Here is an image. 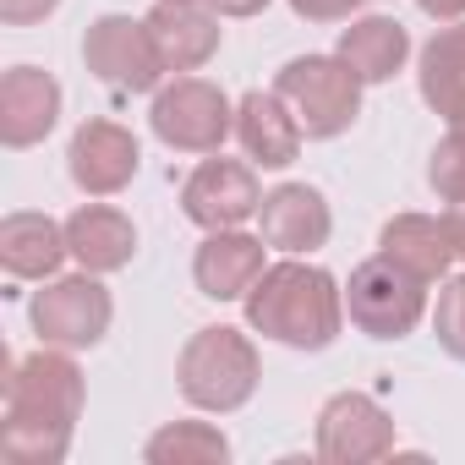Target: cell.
<instances>
[{
	"instance_id": "obj_23",
	"label": "cell",
	"mask_w": 465,
	"mask_h": 465,
	"mask_svg": "<svg viewBox=\"0 0 465 465\" xmlns=\"http://www.w3.org/2000/svg\"><path fill=\"white\" fill-rule=\"evenodd\" d=\"M427 186L438 203H465V126H449V137L427 153Z\"/></svg>"
},
{
	"instance_id": "obj_25",
	"label": "cell",
	"mask_w": 465,
	"mask_h": 465,
	"mask_svg": "<svg viewBox=\"0 0 465 465\" xmlns=\"http://www.w3.org/2000/svg\"><path fill=\"white\" fill-rule=\"evenodd\" d=\"M291 12L302 23H351L361 12V0H291Z\"/></svg>"
},
{
	"instance_id": "obj_15",
	"label": "cell",
	"mask_w": 465,
	"mask_h": 465,
	"mask_svg": "<svg viewBox=\"0 0 465 465\" xmlns=\"http://www.w3.org/2000/svg\"><path fill=\"white\" fill-rule=\"evenodd\" d=\"M236 143L258 170H291L302 159L307 132L274 88H252V94L236 99Z\"/></svg>"
},
{
	"instance_id": "obj_7",
	"label": "cell",
	"mask_w": 465,
	"mask_h": 465,
	"mask_svg": "<svg viewBox=\"0 0 465 465\" xmlns=\"http://www.w3.org/2000/svg\"><path fill=\"white\" fill-rule=\"evenodd\" d=\"M83 66L110 88V94H159L164 88V55L153 45L148 17L104 12L83 34Z\"/></svg>"
},
{
	"instance_id": "obj_22",
	"label": "cell",
	"mask_w": 465,
	"mask_h": 465,
	"mask_svg": "<svg viewBox=\"0 0 465 465\" xmlns=\"http://www.w3.org/2000/svg\"><path fill=\"white\" fill-rule=\"evenodd\" d=\"M148 465H224L230 460V438L213 421H164L148 443H143Z\"/></svg>"
},
{
	"instance_id": "obj_1",
	"label": "cell",
	"mask_w": 465,
	"mask_h": 465,
	"mask_svg": "<svg viewBox=\"0 0 465 465\" xmlns=\"http://www.w3.org/2000/svg\"><path fill=\"white\" fill-rule=\"evenodd\" d=\"M83 367L61 345H39L6 372V411H0V454L12 465H61L83 421Z\"/></svg>"
},
{
	"instance_id": "obj_10",
	"label": "cell",
	"mask_w": 465,
	"mask_h": 465,
	"mask_svg": "<svg viewBox=\"0 0 465 465\" xmlns=\"http://www.w3.org/2000/svg\"><path fill=\"white\" fill-rule=\"evenodd\" d=\"M400 432H394V416L361 394V389H340L323 400L318 411V460L329 465H367V460H383L394 454Z\"/></svg>"
},
{
	"instance_id": "obj_27",
	"label": "cell",
	"mask_w": 465,
	"mask_h": 465,
	"mask_svg": "<svg viewBox=\"0 0 465 465\" xmlns=\"http://www.w3.org/2000/svg\"><path fill=\"white\" fill-rule=\"evenodd\" d=\"M416 12L432 23H465V0H416Z\"/></svg>"
},
{
	"instance_id": "obj_13",
	"label": "cell",
	"mask_w": 465,
	"mask_h": 465,
	"mask_svg": "<svg viewBox=\"0 0 465 465\" xmlns=\"http://www.w3.org/2000/svg\"><path fill=\"white\" fill-rule=\"evenodd\" d=\"M269 269V242L247 236V230H208L197 258H192V280L208 302H247V291L263 280Z\"/></svg>"
},
{
	"instance_id": "obj_17",
	"label": "cell",
	"mask_w": 465,
	"mask_h": 465,
	"mask_svg": "<svg viewBox=\"0 0 465 465\" xmlns=\"http://www.w3.org/2000/svg\"><path fill=\"white\" fill-rule=\"evenodd\" d=\"M72 258L66 224L39 213V208H12L0 219V269L12 280H55L61 263Z\"/></svg>"
},
{
	"instance_id": "obj_3",
	"label": "cell",
	"mask_w": 465,
	"mask_h": 465,
	"mask_svg": "<svg viewBox=\"0 0 465 465\" xmlns=\"http://www.w3.org/2000/svg\"><path fill=\"white\" fill-rule=\"evenodd\" d=\"M263 383V356L252 345V334L230 329V323H208L197 329L181 356H175V389L186 405L208 411V416H230L242 411Z\"/></svg>"
},
{
	"instance_id": "obj_4",
	"label": "cell",
	"mask_w": 465,
	"mask_h": 465,
	"mask_svg": "<svg viewBox=\"0 0 465 465\" xmlns=\"http://www.w3.org/2000/svg\"><path fill=\"white\" fill-rule=\"evenodd\" d=\"M361 77L340 61V55H296V61H285L280 66V77H274V94L296 110V121H302V132L312 137V143H334V137H345L351 126H356V115H361Z\"/></svg>"
},
{
	"instance_id": "obj_20",
	"label": "cell",
	"mask_w": 465,
	"mask_h": 465,
	"mask_svg": "<svg viewBox=\"0 0 465 465\" xmlns=\"http://www.w3.org/2000/svg\"><path fill=\"white\" fill-rule=\"evenodd\" d=\"M416 88L432 115H443L449 126H465V23H449L421 45Z\"/></svg>"
},
{
	"instance_id": "obj_18",
	"label": "cell",
	"mask_w": 465,
	"mask_h": 465,
	"mask_svg": "<svg viewBox=\"0 0 465 465\" xmlns=\"http://www.w3.org/2000/svg\"><path fill=\"white\" fill-rule=\"evenodd\" d=\"M66 247L88 274H121L137 258V224L110 203H83L66 213Z\"/></svg>"
},
{
	"instance_id": "obj_16",
	"label": "cell",
	"mask_w": 465,
	"mask_h": 465,
	"mask_svg": "<svg viewBox=\"0 0 465 465\" xmlns=\"http://www.w3.org/2000/svg\"><path fill=\"white\" fill-rule=\"evenodd\" d=\"M148 28H153V45L170 72H203L224 45L219 12L208 0H153Z\"/></svg>"
},
{
	"instance_id": "obj_5",
	"label": "cell",
	"mask_w": 465,
	"mask_h": 465,
	"mask_svg": "<svg viewBox=\"0 0 465 465\" xmlns=\"http://www.w3.org/2000/svg\"><path fill=\"white\" fill-rule=\"evenodd\" d=\"M345 318L367 340H405L427 318V280L411 274L405 263H394L389 252H378V258H367V263L351 269Z\"/></svg>"
},
{
	"instance_id": "obj_2",
	"label": "cell",
	"mask_w": 465,
	"mask_h": 465,
	"mask_svg": "<svg viewBox=\"0 0 465 465\" xmlns=\"http://www.w3.org/2000/svg\"><path fill=\"white\" fill-rule=\"evenodd\" d=\"M247 323L285 351L318 356L345 329V291L329 269L307 258H285V263H269L263 280L247 291Z\"/></svg>"
},
{
	"instance_id": "obj_9",
	"label": "cell",
	"mask_w": 465,
	"mask_h": 465,
	"mask_svg": "<svg viewBox=\"0 0 465 465\" xmlns=\"http://www.w3.org/2000/svg\"><path fill=\"white\" fill-rule=\"evenodd\" d=\"M263 208V186H258V164L252 159H203L186 181H181V213L197 230H236Z\"/></svg>"
},
{
	"instance_id": "obj_24",
	"label": "cell",
	"mask_w": 465,
	"mask_h": 465,
	"mask_svg": "<svg viewBox=\"0 0 465 465\" xmlns=\"http://www.w3.org/2000/svg\"><path fill=\"white\" fill-rule=\"evenodd\" d=\"M432 340H438L454 361H465V274H454V280L438 285V302H432Z\"/></svg>"
},
{
	"instance_id": "obj_21",
	"label": "cell",
	"mask_w": 465,
	"mask_h": 465,
	"mask_svg": "<svg viewBox=\"0 0 465 465\" xmlns=\"http://www.w3.org/2000/svg\"><path fill=\"white\" fill-rule=\"evenodd\" d=\"M334 55L372 88V83H394L411 61V34L400 17H356L351 28H340Z\"/></svg>"
},
{
	"instance_id": "obj_12",
	"label": "cell",
	"mask_w": 465,
	"mask_h": 465,
	"mask_svg": "<svg viewBox=\"0 0 465 465\" xmlns=\"http://www.w3.org/2000/svg\"><path fill=\"white\" fill-rule=\"evenodd\" d=\"M258 236L285 252V258H312L318 247H329L334 236V208L318 186L307 181H285L274 192H263V208H258Z\"/></svg>"
},
{
	"instance_id": "obj_19",
	"label": "cell",
	"mask_w": 465,
	"mask_h": 465,
	"mask_svg": "<svg viewBox=\"0 0 465 465\" xmlns=\"http://www.w3.org/2000/svg\"><path fill=\"white\" fill-rule=\"evenodd\" d=\"M378 252H389L394 263H405L411 274H421L427 285L449 274V263L460 258L454 252V230H449V213H394L383 230H378Z\"/></svg>"
},
{
	"instance_id": "obj_6",
	"label": "cell",
	"mask_w": 465,
	"mask_h": 465,
	"mask_svg": "<svg viewBox=\"0 0 465 465\" xmlns=\"http://www.w3.org/2000/svg\"><path fill=\"white\" fill-rule=\"evenodd\" d=\"M148 126L170 153H219L224 137L236 132V104H230V94L219 83L181 72L175 83H164L153 94Z\"/></svg>"
},
{
	"instance_id": "obj_26",
	"label": "cell",
	"mask_w": 465,
	"mask_h": 465,
	"mask_svg": "<svg viewBox=\"0 0 465 465\" xmlns=\"http://www.w3.org/2000/svg\"><path fill=\"white\" fill-rule=\"evenodd\" d=\"M61 12V0H0V23L6 28H34Z\"/></svg>"
},
{
	"instance_id": "obj_11",
	"label": "cell",
	"mask_w": 465,
	"mask_h": 465,
	"mask_svg": "<svg viewBox=\"0 0 465 465\" xmlns=\"http://www.w3.org/2000/svg\"><path fill=\"white\" fill-rule=\"evenodd\" d=\"M137 170H143V148L121 121L94 115L66 143V175L83 197H115L137 181Z\"/></svg>"
},
{
	"instance_id": "obj_28",
	"label": "cell",
	"mask_w": 465,
	"mask_h": 465,
	"mask_svg": "<svg viewBox=\"0 0 465 465\" xmlns=\"http://www.w3.org/2000/svg\"><path fill=\"white\" fill-rule=\"evenodd\" d=\"M208 6H213L219 17H258V12L274 6V0H208Z\"/></svg>"
},
{
	"instance_id": "obj_8",
	"label": "cell",
	"mask_w": 465,
	"mask_h": 465,
	"mask_svg": "<svg viewBox=\"0 0 465 465\" xmlns=\"http://www.w3.org/2000/svg\"><path fill=\"white\" fill-rule=\"evenodd\" d=\"M28 323L39 334V345H61V351H94L104 345L110 323H115V302L104 291V274H66V280H45V291L28 302Z\"/></svg>"
},
{
	"instance_id": "obj_14",
	"label": "cell",
	"mask_w": 465,
	"mask_h": 465,
	"mask_svg": "<svg viewBox=\"0 0 465 465\" xmlns=\"http://www.w3.org/2000/svg\"><path fill=\"white\" fill-rule=\"evenodd\" d=\"M61 83L45 72V66H12L6 77H0V143L6 148H39L55 121H61Z\"/></svg>"
},
{
	"instance_id": "obj_29",
	"label": "cell",
	"mask_w": 465,
	"mask_h": 465,
	"mask_svg": "<svg viewBox=\"0 0 465 465\" xmlns=\"http://www.w3.org/2000/svg\"><path fill=\"white\" fill-rule=\"evenodd\" d=\"M449 230H454V252H460V263H465V203L449 208Z\"/></svg>"
}]
</instances>
